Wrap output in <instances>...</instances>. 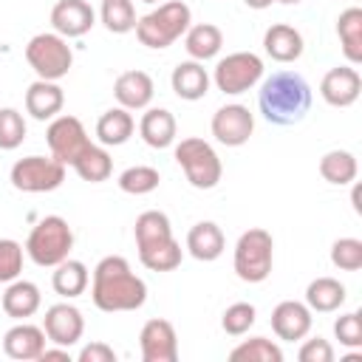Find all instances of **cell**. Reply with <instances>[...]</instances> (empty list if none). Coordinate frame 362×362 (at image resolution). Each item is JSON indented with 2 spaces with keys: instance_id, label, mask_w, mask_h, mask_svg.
I'll return each instance as SVG.
<instances>
[{
  "instance_id": "6da1fadb",
  "label": "cell",
  "mask_w": 362,
  "mask_h": 362,
  "mask_svg": "<svg viewBox=\"0 0 362 362\" xmlns=\"http://www.w3.org/2000/svg\"><path fill=\"white\" fill-rule=\"evenodd\" d=\"M90 300L99 311H136L147 303V283L130 269L122 255H107L93 269Z\"/></svg>"
},
{
  "instance_id": "7a4b0ae2",
  "label": "cell",
  "mask_w": 362,
  "mask_h": 362,
  "mask_svg": "<svg viewBox=\"0 0 362 362\" xmlns=\"http://www.w3.org/2000/svg\"><path fill=\"white\" fill-rule=\"evenodd\" d=\"M257 105L266 122L280 127L297 124L311 110V85L297 71H277L269 79H263Z\"/></svg>"
},
{
  "instance_id": "3957f363",
  "label": "cell",
  "mask_w": 362,
  "mask_h": 362,
  "mask_svg": "<svg viewBox=\"0 0 362 362\" xmlns=\"http://www.w3.org/2000/svg\"><path fill=\"white\" fill-rule=\"evenodd\" d=\"M189 23H192L189 6L181 0H167L158 8H153L150 14L139 17L133 31H136L141 45L158 51V48H170L181 34H187Z\"/></svg>"
},
{
  "instance_id": "277c9868",
  "label": "cell",
  "mask_w": 362,
  "mask_h": 362,
  "mask_svg": "<svg viewBox=\"0 0 362 362\" xmlns=\"http://www.w3.org/2000/svg\"><path fill=\"white\" fill-rule=\"evenodd\" d=\"M74 249V232L68 226L65 218L59 215H45L42 221H37V226L28 232L25 240V255L37 263V266H57L62 263Z\"/></svg>"
},
{
  "instance_id": "5b68a950",
  "label": "cell",
  "mask_w": 362,
  "mask_h": 362,
  "mask_svg": "<svg viewBox=\"0 0 362 362\" xmlns=\"http://www.w3.org/2000/svg\"><path fill=\"white\" fill-rule=\"evenodd\" d=\"M25 62L31 65L37 79L59 82L62 76H68V71L74 65V51L65 37H59L57 31H45V34H34L28 40Z\"/></svg>"
},
{
  "instance_id": "8992f818",
  "label": "cell",
  "mask_w": 362,
  "mask_h": 362,
  "mask_svg": "<svg viewBox=\"0 0 362 362\" xmlns=\"http://www.w3.org/2000/svg\"><path fill=\"white\" fill-rule=\"evenodd\" d=\"M235 274L243 283H263L272 274L274 263V240L266 229H246L235 243Z\"/></svg>"
},
{
  "instance_id": "52a82bcc",
  "label": "cell",
  "mask_w": 362,
  "mask_h": 362,
  "mask_svg": "<svg viewBox=\"0 0 362 362\" xmlns=\"http://www.w3.org/2000/svg\"><path fill=\"white\" fill-rule=\"evenodd\" d=\"M175 161L195 189H212L223 175L215 147L204 139H181V144H175Z\"/></svg>"
},
{
  "instance_id": "ba28073f",
  "label": "cell",
  "mask_w": 362,
  "mask_h": 362,
  "mask_svg": "<svg viewBox=\"0 0 362 362\" xmlns=\"http://www.w3.org/2000/svg\"><path fill=\"white\" fill-rule=\"evenodd\" d=\"M212 79H215L218 90L226 96L246 93L263 79V59L252 51H235V54L218 59Z\"/></svg>"
},
{
  "instance_id": "9c48e42d",
  "label": "cell",
  "mask_w": 362,
  "mask_h": 362,
  "mask_svg": "<svg viewBox=\"0 0 362 362\" xmlns=\"http://www.w3.org/2000/svg\"><path fill=\"white\" fill-rule=\"evenodd\" d=\"M11 187L20 192H51L62 187L65 181V164H59L54 156H25L14 161L11 173Z\"/></svg>"
},
{
  "instance_id": "30bf717a",
  "label": "cell",
  "mask_w": 362,
  "mask_h": 362,
  "mask_svg": "<svg viewBox=\"0 0 362 362\" xmlns=\"http://www.w3.org/2000/svg\"><path fill=\"white\" fill-rule=\"evenodd\" d=\"M45 141L59 164H74L82 156V150L90 144L88 130L76 116H54V122L45 130Z\"/></svg>"
},
{
  "instance_id": "8fae6325",
  "label": "cell",
  "mask_w": 362,
  "mask_h": 362,
  "mask_svg": "<svg viewBox=\"0 0 362 362\" xmlns=\"http://www.w3.org/2000/svg\"><path fill=\"white\" fill-rule=\"evenodd\" d=\"M255 133V116L246 105H223L212 116V136L226 147H240Z\"/></svg>"
},
{
  "instance_id": "7c38bea8",
  "label": "cell",
  "mask_w": 362,
  "mask_h": 362,
  "mask_svg": "<svg viewBox=\"0 0 362 362\" xmlns=\"http://www.w3.org/2000/svg\"><path fill=\"white\" fill-rule=\"evenodd\" d=\"M42 331L48 337V342L54 345H62V348H71L82 339L85 334V317L76 305L71 303H57L45 311L42 317Z\"/></svg>"
},
{
  "instance_id": "4fadbf2b",
  "label": "cell",
  "mask_w": 362,
  "mask_h": 362,
  "mask_svg": "<svg viewBox=\"0 0 362 362\" xmlns=\"http://www.w3.org/2000/svg\"><path fill=\"white\" fill-rule=\"evenodd\" d=\"M139 345H141V359L144 362H175L178 359V337L170 320H147L141 334H139Z\"/></svg>"
},
{
  "instance_id": "5bb4252c",
  "label": "cell",
  "mask_w": 362,
  "mask_h": 362,
  "mask_svg": "<svg viewBox=\"0 0 362 362\" xmlns=\"http://www.w3.org/2000/svg\"><path fill=\"white\" fill-rule=\"evenodd\" d=\"M362 90V76L356 68L351 65H337L331 68L322 82H320V96L331 105V107H351L359 99Z\"/></svg>"
},
{
  "instance_id": "9a60e30c",
  "label": "cell",
  "mask_w": 362,
  "mask_h": 362,
  "mask_svg": "<svg viewBox=\"0 0 362 362\" xmlns=\"http://www.w3.org/2000/svg\"><path fill=\"white\" fill-rule=\"evenodd\" d=\"M311 325H314V317H311V308L305 303L283 300L272 311V331L286 342H297V339L308 337Z\"/></svg>"
},
{
  "instance_id": "2e32d148",
  "label": "cell",
  "mask_w": 362,
  "mask_h": 362,
  "mask_svg": "<svg viewBox=\"0 0 362 362\" xmlns=\"http://www.w3.org/2000/svg\"><path fill=\"white\" fill-rule=\"evenodd\" d=\"M96 14L85 0H57L51 8V25L59 37H82L93 28Z\"/></svg>"
},
{
  "instance_id": "e0dca14e",
  "label": "cell",
  "mask_w": 362,
  "mask_h": 362,
  "mask_svg": "<svg viewBox=\"0 0 362 362\" xmlns=\"http://www.w3.org/2000/svg\"><path fill=\"white\" fill-rule=\"evenodd\" d=\"M153 93H156V85H153L150 74H144L139 68L119 74L113 82V96H116L119 107H124V110H144L153 102Z\"/></svg>"
},
{
  "instance_id": "ac0fdd59",
  "label": "cell",
  "mask_w": 362,
  "mask_h": 362,
  "mask_svg": "<svg viewBox=\"0 0 362 362\" xmlns=\"http://www.w3.org/2000/svg\"><path fill=\"white\" fill-rule=\"evenodd\" d=\"M133 235H136V249H139V257L147 255V252H156L161 246H170L175 238H173V226H170V218L158 209H147L136 218V226H133Z\"/></svg>"
},
{
  "instance_id": "d6986e66",
  "label": "cell",
  "mask_w": 362,
  "mask_h": 362,
  "mask_svg": "<svg viewBox=\"0 0 362 362\" xmlns=\"http://www.w3.org/2000/svg\"><path fill=\"white\" fill-rule=\"evenodd\" d=\"M45 331L40 325H31V322H20L14 328L6 331L3 337V351L6 356L11 359H20V362H28V359H40L42 348H45Z\"/></svg>"
},
{
  "instance_id": "ffe728a7",
  "label": "cell",
  "mask_w": 362,
  "mask_h": 362,
  "mask_svg": "<svg viewBox=\"0 0 362 362\" xmlns=\"http://www.w3.org/2000/svg\"><path fill=\"white\" fill-rule=\"evenodd\" d=\"M0 305L11 320H28L40 311L42 294H40L37 283H31V280H11L8 288L3 291Z\"/></svg>"
},
{
  "instance_id": "44dd1931",
  "label": "cell",
  "mask_w": 362,
  "mask_h": 362,
  "mask_svg": "<svg viewBox=\"0 0 362 362\" xmlns=\"http://www.w3.org/2000/svg\"><path fill=\"white\" fill-rule=\"evenodd\" d=\"M170 85L175 90L178 99H187V102H198L206 96L209 90V74L201 62L195 59H187V62H178L173 68V76H170Z\"/></svg>"
},
{
  "instance_id": "7402d4cb",
  "label": "cell",
  "mask_w": 362,
  "mask_h": 362,
  "mask_svg": "<svg viewBox=\"0 0 362 362\" xmlns=\"http://www.w3.org/2000/svg\"><path fill=\"white\" fill-rule=\"evenodd\" d=\"M65 105V93L57 82H48V79H37L28 85L25 90V110L37 119V122H45V119H54Z\"/></svg>"
},
{
  "instance_id": "603a6c76",
  "label": "cell",
  "mask_w": 362,
  "mask_h": 362,
  "mask_svg": "<svg viewBox=\"0 0 362 362\" xmlns=\"http://www.w3.org/2000/svg\"><path fill=\"white\" fill-rule=\"evenodd\" d=\"M263 48L274 62H294L303 54V34L294 25L274 23L263 34Z\"/></svg>"
},
{
  "instance_id": "cb8c5ba5",
  "label": "cell",
  "mask_w": 362,
  "mask_h": 362,
  "mask_svg": "<svg viewBox=\"0 0 362 362\" xmlns=\"http://www.w3.org/2000/svg\"><path fill=\"white\" fill-rule=\"evenodd\" d=\"M175 116L167 107H147L141 122H139V133L144 139V144H150L153 150H164L175 141Z\"/></svg>"
},
{
  "instance_id": "d4e9b609",
  "label": "cell",
  "mask_w": 362,
  "mask_h": 362,
  "mask_svg": "<svg viewBox=\"0 0 362 362\" xmlns=\"http://www.w3.org/2000/svg\"><path fill=\"white\" fill-rule=\"evenodd\" d=\"M223 246H226L223 232H221V226L212 223V221H198V223L187 232V252H189L195 260H201V263L218 260V257L223 255Z\"/></svg>"
},
{
  "instance_id": "484cf974",
  "label": "cell",
  "mask_w": 362,
  "mask_h": 362,
  "mask_svg": "<svg viewBox=\"0 0 362 362\" xmlns=\"http://www.w3.org/2000/svg\"><path fill=\"white\" fill-rule=\"evenodd\" d=\"M88 283H90V274H88V266H85L82 260L65 257L62 263H57V266H54V274H51V286H54V291H57L59 297H68V300H74V297L85 294Z\"/></svg>"
},
{
  "instance_id": "4316f807",
  "label": "cell",
  "mask_w": 362,
  "mask_h": 362,
  "mask_svg": "<svg viewBox=\"0 0 362 362\" xmlns=\"http://www.w3.org/2000/svg\"><path fill=\"white\" fill-rule=\"evenodd\" d=\"M223 45V34L218 25L212 23H198V25H189L187 34H184V48L187 54L195 59V62H206L212 57H218Z\"/></svg>"
},
{
  "instance_id": "83f0119b",
  "label": "cell",
  "mask_w": 362,
  "mask_h": 362,
  "mask_svg": "<svg viewBox=\"0 0 362 362\" xmlns=\"http://www.w3.org/2000/svg\"><path fill=\"white\" fill-rule=\"evenodd\" d=\"M133 127H136V122H133L130 110H124V107H110V110H105V113L99 116V122H96V139H99L105 147H119V144H124V141L133 136Z\"/></svg>"
},
{
  "instance_id": "f1b7e54d",
  "label": "cell",
  "mask_w": 362,
  "mask_h": 362,
  "mask_svg": "<svg viewBox=\"0 0 362 362\" xmlns=\"http://www.w3.org/2000/svg\"><path fill=\"white\" fill-rule=\"evenodd\" d=\"M342 303H345V286L334 277H317L305 288V305L311 311L328 314V311H337Z\"/></svg>"
},
{
  "instance_id": "f546056e",
  "label": "cell",
  "mask_w": 362,
  "mask_h": 362,
  "mask_svg": "<svg viewBox=\"0 0 362 362\" xmlns=\"http://www.w3.org/2000/svg\"><path fill=\"white\" fill-rule=\"evenodd\" d=\"M337 34H339L342 54L348 57V62L359 65L362 62V8L356 6L345 8L337 20Z\"/></svg>"
},
{
  "instance_id": "4dcf8cb0",
  "label": "cell",
  "mask_w": 362,
  "mask_h": 362,
  "mask_svg": "<svg viewBox=\"0 0 362 362\" xmlns=\"http://www.w3.org/2000/svg\"><path fill=\"white\" fill-rule=\"evenodd\" d=\"M76 170V175L82 181H90V184H99V181H107L110 173H113V158L105 147H96V144H88L82 150V156L71 164Z\"/></svg>"
},
{
  "instance_id": "1f68e13d",
  "label": "cell",
  "mask_w": 362,
  "mask_h": 362,
  "mask_svg": "<svg viewBox=\"0 0 362 362\" xmlns=\"http://www.w3.org/2000/svg\"><path fill=\"white\" fill-rule=\"evenodd\" d=\"M359 173V164H356V156L348 153V150H328L322 158H320V175L328 181V184H337V187H345L356 178Z\"/></svg>"
},
{
  "instance_id": "d6a6232c",
  "label": "cell",
  "mask_w": 362,
  "mask_h": 362,
  "mask_svg": "<svg viewBox=\"0 0 362 362\" xmlns=\"http://www.w3.org/2000/svg\"><path fill=\"white\" fill-rule=\"evenodd\" d=\"M229 359L232 362H283V351L266 337H252L238 348H232Z\"/></svg>"
},
{
  "instance_id": "836d02e7",
  "label": "cell",
  "mask_w": 362,
  "mask_h": 362,
  "mask_svg": "<svg viewBox=\"0 0 362 362\" xmlns=\"http://www.w3.org/2000/svg\"><path fill=\"white\" fill-rule=\"evenodd\" d=\"M102 23L110 34H127L136 28L133 0H102Z\"/></svg>"
},
{
  "instance_id": "e575fe53",
  "label": "cell",
  "mask_w": 362,
  "mask_h": 362,
  "mask_svg": "<svg viewBox=\"0 0 362 362\" xmlns=\"http://www.w3.org/2000/svg\"><path fill=\"white\" fill-rule=\"evenodd\" d=\"M161 175L156 167H147V164H136V167H127L122 175H119V189L127 192V195H147L158 187Z\"/></svg>"
},
{
  "instance_id": "d590c367",
  "label": "cell",
  "mask_w": 362,
  "mask_h": 362,
  "mask_svg": "<svg viewBox=\"0 0 362 362\" xmlns=\"http://www.w3.org/2000/svg\"><path fill=\"white\" fill-rule=\"evenodd\" d=\"M25 141V119L14 107L0 110V150H17Z\"/></svg>"
},
{
  "instance_id": "8d00e7d4",
  "label": "cell",
  "mask_w": 362,
  "mask_h": 362,
  "mask_svg": "<svg viewBox=\"0 0 362 362\" xmlns=\"http://www.w3.org/2000/svg\"><path fill=\"white\" fill-rule=\"evenodd\" d=\"M331 263L342 272H359L362 269V240L356 238H339L331 246Z\"/></svg>"
},
{
  "instance_id": "74e56055",
  "label": "cell",
  "mask_w": 362,
  "mask_h": 362,
  "mask_svg": "<svg viewBox=\"0 0 362 362\" xmlns=\"http://www.w3.org/2000/svg\"><path fill=\"white\" fill-rule=\"evenodd\" d=\"M255 320H257V311H255L252 303H232V305L223 311L221 325H223L226 334H232V337H243V334L255 325Z\"/></svg>"
},
{
  "instance_id": "f35d334b",
  "label": "cell",
  "mask_w": 362,
  "mask_h": 362,
  "mask_svg": "<svg viewBox=\"0 0 362 362\" xmlns=\"http://www.w3.org/2000/svg\"><path fill=\"white\" fill-rule=\"evenodd\" d=\"M23 255L25 249L11 240V238H0V283H11L20 277L23 272Z\"/></svg>"
},
{
  "instance_id": "ab89813d",
  "label": "cell",
  "mask_w": 362,
  "mask_h": 362,
  "mask_svg": "<svg viewBox=\"0 0 362 362\" xmlns=\"http://www.w3.org/2000/svg\"><path fill=\"white\" fill-rule=\"evenodd\" d=\"M181 243L178 240H173L170 246H161V249H156V252H147V255H141L139 260H141V266L144 269H150V272H173V269H178L181 266Z\"/></svg>"
},
{
  "instance_id": "60d3db41",
  "label": "cell",
  "mask_w": 362,
  "mask_h": 362,
  "mask_svg": "<svg viewBox=\"0 0 362 362\" xmlns=\"http://www.w3.org/2000/svg\"><path fill=\"white\" fill-rule=\"evenodd\" d=\"M334 334H337L339 345H345V348H359V345H362V320H359V311H351V314L337 317Z\"/></svg>"
},
{
  "instance_id": "b9f144b4",
  "label": "cell",
  "mask_w": 362,
  "mask_h": 362,
  "mask_svg": "<svg viewBox=\"0 0 362 362\" xmlns=\"http://www.w3.org/2000/svg\"><path fill=\"white\" fill-rule=\"evenodd\" d=\"M300 362H334V348L328 339L322 337H314V339H305L300 354H297Z\"/></svg>"
},
{
  "instance_id": "7bdbcfd3",
  "label": "cell",
  "mask_w": 362,
  "mask_h": 362,
  "mask_svg": "<svg viewBox=\"0 0 362 362\" xmlns=\"http://www.w3.org/2000/svg\"><path fill=\"white\" fill-rule=\"evenodd\" d=\"M79 362H116V351L105 342H90L79 351Z\"/></svg>"
},
{
  "instance_id": "ee69618b",
  "label": "cell",
  "mask_w": 362,
  "mask_h": 362,
  "mask_svg": "<svg viewBox=\"0 0 362 362\" xmlns=\"http://www.w3.org/2000/svg\"><path fill=\"white\" fill-rule=\"evenodd\" d=\"M40 362H71V354H68V348H62V345H57V348H42Z\"/></svg>"
},
{
  "instance_id": "f6af8a7d",
  "label": "cell",
  "mask_w": 362,
  "mask_h": 362,
  "mask_svg": "<svg viewBox=\"0 0 362 362\" xmlns=\"http://www.w3.org/2000/svg\"><path fill=\"white\" fill-rule=\"evenodd\" d=\"M243 3H246L249 8H257V11H260V8H269L274 0H243Z\"/></svg>"
},
{
  "instance_id": "bcb514c9",
  "label": "cell",
  "mask_w": 362,
  "mask_h": 362,
  "mask_svg": "<svg viewBox=\"0 0 362 362\" xmlns=\"http://www.w3.org/2000/svg\"><path fill=\"white\" fill-rule=\"evenodd\" d=\"M351 201H354V209H356V212H362V204H359V187H354V195H351Z\"/></svg>"
},
{
  "instance_id": "7dc6e473",
  "label": "cell",
  "mask_w": 362,
  "mask_h": 362,
  "mask_svg": "<svg viewBox=\"0 0 362 362\" xmlns=\"http://www.w3.org/2000/svg\"><path fill=\"white\" fill-rule=\"evenodd\" d=\"M277 3H286V6H294V3H300V0H277Z\"/></svg>"
},
{
  "instance_id": "c3c4849f",
  "label": "cell",
  "mask_w": 362,
  "mask_h": 362,
  "mask_svg": "<svg viewBox=\"0 0 362 362\" xmlns=\"http://www.w3.org/2000/svg\"><path fill=\"white\" fill-rule=\"evenodd\" d=\"M141 3H158V0H141Z\"/></svg>"
}]
</instances>
